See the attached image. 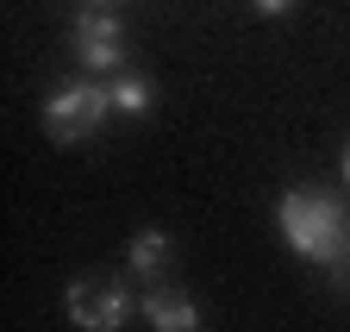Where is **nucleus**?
I'll return each mask as SVG.
<instances>
[{
    "label": "nucleus",
    "mask_w": 350,
    "mask_h": 332,
    "mask_svg": "<svg viewBox=\"0 0 350 332\" xmlns=\"http://www.w3.org/2000/svg\"><path fill=\"white\" fill-rule=\"evenodd\" d=\"M113 113V94L107 81H63V88L44 94V132L57 144H81L100 132V119Z\"/></svg>",
    "instance_id": "obj_2"
},
{
    "label": "nucleus",
    "mask_w": 350,
    "mask_h": 332,
    "mask_svg": "<svg viewBox=\"0 0 350 332\" xmlns=\"http://www.w3.org/2000/svg\"><path fill=\"white\" fill-rule=\"evenodd\" d=\"M63 307H69V320L81 332H119L131 314H138V301H131V288L119 276H75Z\"/></svg>",
    "instance_id": "obj_3"
},
{
    "label": "nucleus",
    "mask_w": 350,
    "mask_h": 332,
    "mask_svg": "<svg viewBox=\"0 0 350 332\" xmlns=\"http://www.w3.org/2000/svg\"><path fill=\"white\" fill-rule=\"evenodd\" d=\"M275 226L288 238V251H300L319 270H338L350 257V214H344V201L325 194V188H288L275 201Z\"/></svg>",
    "instance_id": "obj_1"
},
{
    "label": "nucleus",
    "mask_w": 350,
    "mask_h": 332,
    "mask_svg": "<svg viewBox=\"0 0 350 332\" xmlns=\"http://www.w3.org/2000/svg\"><path fill=\"white\" fill-rule=\"evenodd\" d=\"M138 314H144L150 332H200V307L182 295V288H163V282H150L138 295Z\"/></svg>",
    "instance_id": "obj_5"
},
{
    "label": "nucleus",
    "mask_w": 350,
    "mask_h": 332,
    "mask_svg": "<svg viewBox=\"0 0 350 332\" xmlns=\"http://www.w3.org/2000/svg\"><path fill=\"white\" fill-rule=\"evenodd\" d=\"M88 7H119V0H88Z\"/></svg>",
    "instance_id": "obj_10"
},
{
    "label": "nucleus",
    "mask_w": 350,
    "mask_h": 332,
    "mask_svg": "<svg viewBox=\"0 0 350 332\" xmlns=\"http://www.w3.org/2000/svg\"><path fill=\"white\" fill-rule=\"evenodd\" d=\"M169 257H175V244H169L163 226L131 232V244H125V270H131V276H144V282H157V276L169 270Z\"/></svg>",
    "instance_id": "obj_6"
},
{
    "label": "nucleus",
    "mask_w": 350,
    "mask_h": 332,
    "mask_svg": "<svg viewBox=\"0 0 350 332\" xmlns=\"http://www.w3.org/2000/svg\"><path fill=\"white\" fill-rule=\"evenodd\" d=\"M288 7H294V0H250V13H256V19H282Z\"/></svg>",
    "instance_id": "obj_8"
},
{
    "label": "nucleus",
    "mask_w": 350,
    "mask_h": 332,
    "mask_svg": "<svg viewBox=\"0 0 350 332\" xmlns=\"http://www.w3.org/2000/svg\"><path fill=\"white\" fill-rule=\"evenodd\" d=\"M107 94H113V113H119V119H144V113L157 107V88H150L144 75H113Z\"/></svg>",
    "instance_id": "obj_7"
},
{
    "label": "nucleus",
    "mask_w": 350,
    "mask_h": 332,
    "mask_svg": "<svg viewBox=\"0 0 350 332\" xmlns=\"http://www.w3.org/2000/svg\"><path fill=\"white\" fill-rule=\"evenodd\" d=\"M69 44H75V63L88 75H113L125 69V25L113 19V7H88L69 31Z\"/></svg>",
    "instance_id": "obj_4"
},
{
    "label": "nucleus",
    "mask_w": 350,
    "mask_h": 332,
    "mask_svg": "<svg viewBox=\"0 0 350 332\" xmlns=\"http://www.w3.org/2000/svg\"><path fill=\"white\" fill-rule=\"evenodd\" d=\"M344 182H350V144H344Z\"/></svg>",
    "instance_id": "obj_9"
}]
</instances>
